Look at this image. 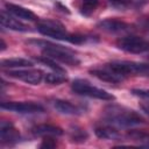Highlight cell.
Segmentation results:
<instances>
[{
	"mask_svg": "<svg viewBox=\"0 0 149 149\" xmlns=\"http://www.w3.org/2000/svg\"><path fill=\"white\" fill-rule=\"evenodd\" d=\"M29 43H34L36 47L41 48L45 56H48L55 61H59L62 63H65V64H69L72 66L78 65L80 63V61L77 58L74 52L71 49L65 48L63 45L55 44V43L47 42V41H30Z\"/></svg>",
	"mask_w": 149,
	"mask_h": 149,
	"instance_id": "obj_1",
	"label": "cell"
},
{
	"mask_svg": "<svg viewBox=\"0 0 149 149\" xmlns=\"http://www.w3.org/2000/svg\"><path fill=\"white\" fill-rule=\"evenodd\" d=\"M106 116L109 122L122 127L139 126L146 122L143 116L137 112L120 106H111L109 108H107Z\"/></svg>",
	"mask_w": 149,
	"mask_h": 149,
	"instance_id": "obj_2",
	"label": "cell"
},
{
	"mask_svg": "<svg viewBox=\"0 0 149 149\" xmlns=\"http://www.w3.org/2000/svg\"><path fill=\"white\" fill-rule=\"evenodd\" d=\"M107 66L123 77L130 74H149V64L146 63H139L133 61H113L108 63Z\"/></svg>",
	"mask_w": 149,
	"mask_h": 149,
	"instance_id": "obj_3",
	"label": "cell"
},
{
	"mask_svg": "<svg viewBox=\"0 0 149 149\" xmlns=\"http://www.w3.org/2000/svg\"><path fill=\"white\" fill-rule=\"evenodd\" d=\"M71 88L74 93L79 94V95H85V97H90V98H95V99H100V100H113L114 95L112 93H108L107 91L95 87L93 85H91L87 80L84 79H76L73 80V83L71 84Z\"/></svg>",
	"mask_w": 149,
	"mask_h": 149,
	"instance_id": "obj_4",
	"label": "cell"
},
{
	"mask_svg": "<svg viewBox=\"0 0 149 149\" xmlns=\"http://www.w3.org/2000/svg\"><path fill=\"white\" fill-rule=\"evenodd\" d=\"M116 47L130 54H142L149 50V42L144 38L135 35L123 36L116 41Z\"/></svg>",
	"mask_w": 149,
	"mask_h": 149,
	"instance_id": "obj_5",
	"label": "cell"
},
{
	"mask_svg": "<svg viewBox=\"0 0 149 149\" xmlns=\"http://www.w3.org/2000/svg\"><path fill=\"white\" fill-rule=\"evenodd\" d=\"M37 30L44 35V36H49L56 40H64L68 41L69 35L65 30V27L55 20H42L37 23Z\"/></svg>",
	"mask_w": 149,
	"mask_h": 149,
	"instance_id": "obj_6",
	"label": "cell"
},
{
	"mask_svg": "<svg viewBox=\"0 0 149 149\" xmlns=\"http://www.w3.org/2000/svg\"><path fill=\"white\" fill-rule=\"evenodd\" d=\"M1 108L21 114L41 113L44 111V108L40 104L31 101H3L1 102Z\"/></svg>",
	"mask_w": 149,
	"mask_h": 149,
	"instance_id": "obj_7",
	"label": "cell"
},
{
	"mask_svg": "<svg viewBox=\"0 0 149 149\" xmlns=\"http://www.w3.org/2000/svg\"><path fill=\"white\" fill-rule=\"evenodd\" d=\"M9 77L20 79L24 83L31 84V85H37L42 81L44 78L43 71L38 69H16V70H9L7 72Z\"/></svg>",
	"mask_w": 149,
	"mask_h": 149,
	"instance_id": "obj_8",
	"label": "cell"
},
{
	"mask_svg": "<svg viewBox=\"0 0 149 149\" xmlns=\"http://www.w3.org/2000/svg\"><path fill=\"white\" fill-rule=\"evenodd\" d=\"M0 139L2 143H15L20 140V133L13 123L8 121H1L0 123Z\"/></svg>",
	"mask_w": 149,
	"mask_h": 149,
	"instance_id": "obj_9",
	"label": "cell"
},
{
	"mask_svg": "<svg viewBox=\"0 0 149 149\" xmlns=\"http://www.w3.org/2000/svg\"><path fill=\"white\" fill-rule=\"evenodd\" d=\"M90 73L102 81H107V83H112V84H118V83L122 81L125 78L123 76H121V74L116 73L115 71H113L112 69H109L107 65L104 69H92V70H90Z\"/></svg>",
	"mask_w": 149,
	"mask_h": 149,
	"instance_id": "obj_10",
	"label": "cell"
},
{
	"mask_svg": "<svg viewBox=\"0 0 149 149\" xmlns=\"http://www.w3.org/2000/svg\"><path fill=\"white\" fill-rule=\"evenodd\" d=\"M6 9L9 14H12L13 16L17 17V19H22V20H27V21H36L38 17L37 15L31 12L30 9L19 6V5H14V3H6Z\"/></svg>",
	"mask_w": 149,
	"mask_h": 149,
	"instance_id": "obj_11",
	"label": "cell"
},
{
	"mask_svg": "<svg viewBox=\"0 0 149 149\" xmlns=\"http://www.w3.org/2000/svg\"><path fill=\"white\" fill-rule=\"evenodd\" d=\"M0 22H1L2 27L10 29V30H14V31H28L29 30V27L27 24L19 21L17 19H14L12 15L7 14L6 12H1Z\"/></svg>",
	"mask_w": 149,
	"mask_h": 149,
	"instance_id": "obj_12",
	"label": "cell"
},
{
	"mask_svg": "<svg viewBox=\"0 0 149 149\" xmlns=\"http://www.w3.org/2000/svg\"><path fill=\"white\" fill-rule=\"evenodd\" d=\"M98 27L105 31L108 33H120L128 29V24L123 21L116 20V19H106L98 23Z\"/></svg>",
	"mask_w": 149,
	"mask_h": 149,
	"instance_id": "obj_13",
	"label": "cell"
},
{
	"mask_svg": "<svg viewBox=\"0 0 149 149\" xmlns=\"http://www.w3.org/2000/svg\"><path fill=\"white\" fill-rule=\"evenodd\" d=\"M34 135L37 136H61L63 135V129L61 127L54 126V125H37L31 129Z\"/></svg>",
	"mask_w": 149,
	"mask_h": 149,
	"instance_id": "obj_14",
	"label": "cell"
},
{
	"mask_svg": "<svg viewBox=\"0 0 149 149\" xmlns=\"http://www.w3.org/2000/svg\"><path fill=\"white\" fill-rule=\"evenodd\" d=\"M54 107L62 114H66V115H78L81 113V109L73 105L70 101L66 100H62V99H56L54 100Z\"/></svg>",
	"mask_w": 149,
	"mask_h": 149,
	"instance_id": "obj_15",
	"label": "cell"
},
{
	"mask_svg": "<svg viewBox=\"0 0 149 149\" xmlns=\"http://www.w3.org/2000/svg\"><path fill=\"white\" fill-rule=\"evenodd\" d=\"M94 132H95V135L102 140H119L121 137V134L118 132V129L108 125L99 126L95 128Z\"/></svg>",
	"mask_w": 149,
	"mask_h": 149,
	"instance_id": "obj_16",
	"label": "cell"
},
{
	"mask_svg": "<svg viewBox=\"0 0 149 149\" xmlns=\"http://www.w3.org/2000/svg\"><path fill=\"white\" fill-rule=\"evenodd\" d=\"M34 64L31 61L26 58H8L1 61L2 68H9V69H22V68H31Z\"/></svg>",
	"mask_w": 149,
	"mask_h": 149,
	"instance_id": "obj_17",
	"label": "cell"
},
{
	"mask_svg": "<svg viewBox=\"0 0 149 149\" xmlns=\"http://www.w3.org/2000/svg\"><path fill=\"white\" fill-rule=\"evenodd\" d=\"M44 80H45V83L51 84V85H59V84L66 81L68 78H66L65 73L55 71V72H49V73L44 74Z\"/></svg>",
	"mask_w": 149,
	"mask_h": 149,
	"instance_id": "obj_18",
	"label": "cell"
},
{
	"mask_svg": "<svg viewBox=\"0 0 149 149\" xmlns=\"http://www.w3.org/2000/svg\"><path fill=\"white\" fill-rule=\"evenodd\" d=\"M128 137L141 144L149 146V134L142 130H132L128 133Z\"/></svg>",
	"mask_w": 149,
	"mask_h": 149,
	"instance_id": "obj_19",
	"label": "cell"
},
{
	"mask_svg": "<svg viewBox=\"0 0 149 149\" xmlns=\"http://www.w3.org/2000/svg\"><path fill=\"white\" fill-rule=\"evenodd\" d=\"M99 0H80V13L85 16L91 15V13L97 8Z\"/></svg>",
	"mask_w": 149,
	"mask_h": 149,
	"instance_id": "obj_20",
	"label": "cell"
},
{
	"mask_svg": "<svg viewBox=\"0 0 149 149\" xmlns=\"http://www.w3.org/2000/svg\"><path fill=\"white\" fill-rule=\"evenodd\" d=\"M38 61L42 62L43 64L48 65L49 68H51V69L55 70L56 72H63V73H65V69H63L61 65H58V64L56 63L55 59H52V58H50V57H48V56H44V57H42V58H38Z\"/></svg>",
	"mask_w": 149,
	"mask_h": 149,
	"instance_id": "obj_21",
	"label": "cell"
},
{
	"mask_svg": "<svg viewBox=\"0 0 149 149\" xmlns=\"http://www.w3.org/2000/svg\"><path fill=\"white\" fill-rule=\"evenodd\" d=\"M87 137V134L83 130V129H74L71 132V139L73 141H78V142H83L85 141V139Z\"/></svg>",
	"mask_w": 149,
	"mask_h": 149,
	"instance_id": "obj_22",
	"label": "cell"
},
{
	"mask_svg": "<svg viewBox=\"0 0 149 149\" xmlns=\"http://www.w3.org/2000/svg\"><path fill=\"white\" fill-rule=\"evenodd\" d=\"M54 137L55 136H44V139H43V141H42L40 147L41 148H47V149L55 148L56 147V141L54 140Z\"/></svg>",
	"mask_w": 149,
	"mask_h": 149,
	"instance_id": "obj_23",
	"label": "cell"
},
{
	"mask_svg": "<svg viewBox=\"0 0 149 149\" xmlns=\"http://www.w3.org/2000/svg\"><path fill=\"white\" fill-rule=\"evenodd\" d=\"M69 42L73 43V44H80L83 42H85V36H81V35H69V38H68Z\"/></svg>",
	"mask_w": 149,
	"mask_h": 149,
	"instance_id": "obj_24",
	"label": "cell"
},
{
	"mask_svg": "<svg viewBox=\"0 0 149 149\" xmlns=\"http://www.w3.org/2000/svg\"><path fill=\"white\" fill-rule=\"evenodd\" d=\"M0 42H1V51H3V50L6 49V43H5V41H3L2 38L0 40Z\"/></svg>",
	"mask_w": 149,
	"mask_h": 149,
	"instance_id": "obj_25",
	"label": "cell"
},
{
	"mask_svg": "<svg viewBox=\"0 0 149 149\" xmlns=\"http://www.w3.org/2000/svg\"><path fill=\"white\" fill-rule=\"evenodd\" d=\"M147 94H148V97H147V99H149V91H147Z\"/></svg>",
	"mask_w": 149,
	"mask_h": 149,
	"instance_id": "obj_26",
	"label": "cell"
},
{
	"mask_svg": "<svg viewBox=\"0 0 149 149\" xmlns=\"http://www.w3.org/2000/svg\"><path fill=\"white\" fill-rule=\"evenodd\" d=\"M148 27H149V21H148Z\"/></svg>",
	"mask_w": 149,
	"mask_h": 149,
	"instance_id": "obj_27",
	"label": "cell"
}]
</instances>
